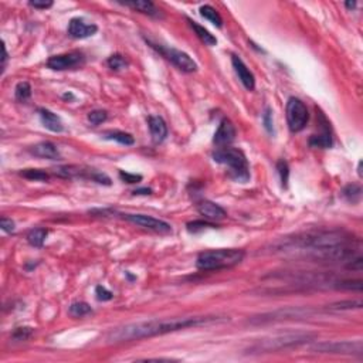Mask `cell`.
I'll use <instances>...</instances> for the list:
<instances>
[{
    "instance_id": "cell-1",
    "label": "cell",
    "mask_w": 363,
    "mask_h": 363,
    "mask_svg": "<svg viewBox=\"0 0 363 363\" xmlns=\"http://www.w3.org/2000/svg\"><path fill=\"white\" fill-rule=\"evenodd\" d=\"M219 316H187V318H169V319H151L142 321V322H134L128 325L119 326L108 333L106 340L111 344H119V342H132L139 339L152 338L158 335L176 332L180 329L191 328V326L209 325L215 322H223Z\"/></svg>"
},
{
    "instance_id": "cell-2",
    "label": "cell",
    "mask_w": 363,
    "mask_h": 363,
    "mask_svg": "<svg viewBox=\"0 0 363 363\" xmlns=\"http://www.w3.org/2000/svg\"><path fill=\"white\" fill-rule=\"evenodd\" d=\"M356 239L346 233L344 230H318L308 233L296 234L294 237H285L284 240L275 243L272 248L274 251H309V255L316 251H322L326 248L342 246L352 243Z\"/></svg>"
},
{
    "instance_id": "cell-3",
    "label": "cell",
    "mask_w": 363,
    "mask_h": 363,
    "mask_svg": "<svg viewBox=\"0 0 363 363\" xmlns=\"http://www.w3.org/2000/svg\"><path fill=\"white\" fill-rule=\"evenodd\" d=\"M246 252L239 248H219L210 250L199 254L196 260V267L203 271H219L231 268L240 264L244 260Z\"/></svg>"
},
{
    "instance_id": "cell-4",
    "label": "cell",
    "mask_w": 363,
    "mask_h": 363,
    "mask_svg": "<svg viewBox=\"0 0 363 363\" xmlns=\"http://www.w3.org/2000/svg\"><path fill=\"white\" fill-rule=\"evenodd\" d=\"M315 338L314 333L309 332H285L272 335L268 338L260 339L259 342L252 345L248 349L250 353H268V352L281 351L292 346H300L302 344H307Z\"/></svg>"
},
{
    "instance_id": "cell-5",
    "label": "cell",
    "mask_w": 363,
    "mask_h": 363,
    "mask_svg": "<svg viewBox=\"0 0 363 363\" xmlns=\"http://www.w3.org/2000/svg\"><path fill=\"white\" fill-rule=\"evenodd\" d=\"M213 160L217 163L226 165L230 169V178L236 182L246 183L250 179V167L246 155L243 151L236 148H219L213 154Z\"/></svg>"
},
{
    "instance_id": "cell-6",
    "label": "cell",
    "mask_w": 363,
    "mask_h": 363,
    "mask_svg": "<svg viewBox=\"0 0 363 363\" xmlns=\"http://www.w3.org/2000/svg\"><path fill=\"white\" fill-rule=\"evenodd\" d=\"M312 351L316 353H331V355H351L362 356V340H336V342H322L312 346Z\"/></svg>"
},
{
    "instance_id": "cell-7",
    "label": "cell",
    "mask_w": 363,
    "mask_h": 363,
    "mask_svg": "<svg viewBox=\"0 0 363 363\" xmlns=\"http://www.w3.org/2000/svg\"><path fill=\"white\" fill-rule=\"evenodd\" d=\"M287 122L291 132H301L307 126L309 121V112L307 110V105L302 102L300 98L291 97L287 101Z\"/></svg>"
},
{
    "instance_id": "cell-8",
    "label": "cell",
    "mask_w": 363,
    "mask_h": 363,
    "mask_svg": "<svg viewBox=\"0 0 363 363\" xmlns=\"http://www.w3.org/2000/svg\"><path fill=\"white\" fill-rule=\"evenodd\" d=\"M149 44H151L158 53H160L165 58H167L169 61L172 62L173 66H176L180 71H183V73H195V71H197L196 61H195L187 53H185V51H180V50L176 49H165V47L154 43Z\"/></svg>"
},
{
    "instance_id": "cell-9",
    "label": "cell",
    "mask_w": 363,
    "mask_h": 363,
    "mask_svg": "<svg viewBox=\"0 0 363 363\" xmlns=\"http://www.w3.org/2000/svg\"><path fill=\"white\" fill-rule=\"evenodd\" d=\"M86 57L80 51H71L66 54L50 57L47 60V67L54 71H66V70H74L81 66H84Z\"/></svg>"
},
{
    "instance_id": "cell-10",
    "label": "cell",
    "mask_w": 363,
    "mask_h": 363,
    "mask_svg": "<svg viewBox=\"0 0 363 363\" xmlns=\"http://www.w3.org/2000/svg\"><path fill=\"white\" fill-rule=\"evenodd\" d=\"M122 217L126 220V222L132 223V224H136L142 228H146V230H151V231H155V233H160V234H169L172 233V226L169 223L163 222V220H159V219H155L152 216H146V215H131V213H126V215H122Z\"/></svg>"
},
{
    "instance_id": "cell-11",
    "label": "cell",
    "mask_w": 363,
    "mask_h": 363,
    "mask_svg": "<svg viewBox=\"0 0 363 363\" xmlns=\"http://www.w3.org/2000/svg\"><path fill=\"white\" fill-rule=\"evenodd\" d=\"M316 118H318V123L319 126L322 128V132L318 134V135H312L309 138V146L311 148H319V149H328L332 146V135H331V123L328 122L326 117L319 112L316 114Z\"/></svg>"
},
{
    "instance_id": "cell-12",
    "label": "cell",
    "mask_w": 363,
    "mask_h": 363,
    "mask_svg": "<svg viewBox=\"0 0 363 363\" xmlns=\"http://www.w3.org/2000/svg\"><path fill=\"white\" fill-rule=\"evenodd\" d=\"M234 139H236V128H234L233 122L230 119H223L216 131L215 138H213L215 145L219 148H226Z\"/></svg>"
},
{
    "instance_id": "cell-13",
    "label": "cell",
    "mask_w": 363,
    "mask_h": 363,
    "mask_svg": "<svg viewBox=\"0 0 363 363\" xmlns=\"http://www.w3.org/2000/svg\"><path fill=\"white\" fill-rule=\"evenodd\" d=\"M67 31L73 38H87L94 36L98 31V27H97V25H93V23L88 25L82 19L75 17V19L70 20Z\"/></svg>"
},
{
    "instance_id": "cell-14",
    "label": "cell",
    "mask_w": 363,
    "mask_h": 363,
    "mask_svg": "<svg viewBox=\"0 0 363 363\" xmlns=\"http://www.w3.org/2000/svg\"><path fill=\"white\" fill-rule=\"evenodd\" d=\"M231 64H233L234 71L239 77V80L241 81V84L246 87V90L252 91L255 88V78H254L251 71L248 70V67L244 64V61L239 56H231Z\"/></svg>"
},
{
    "instance_id": "cell-15",
    "label": "cell",
    "mask_w": 363,
    "mask_h": 363,
    "mask_svg": "<svg viewBox=\"0 0 363 363\" xmlns=\"http://www.w3.org/2000/svg\"><path fill=\"white\" fill-rule=\"evenodd\" d=\"M197 211H199V215L203 216L206 220H210V222H219L227 216L226 210L210 200H203L197 204Z\"/></svg>"
},
{
    "instance_id": "cell-16",
    "label": "cell",
    "mask_w": 363,
    "mask_h": 363,
    "mask_svg": "<svg viewBox=\"0 0 363 363\" xmlns=\"http://www.w3.org/2000/svg\"><path fill=\"white\" fill-rule=\"evenodd\" d=\"M38 115H40L41 123L49 131L57 132V134H60V132L64 131V125H62L61 119H60V117L57 114L51 112L47 108H38Z\"/></svg>"
},
{
    "instance_id": "cell-17",
    "label": "cell",
    "mask_w": 363,
    "mask_h": 363,
    "mask_svg": "<svg viewBox=\"0 0 363 363\" xmlns=\"http://www.w3.org/2000/svg\"><path fill=\"white\" fill-rule=\"evenodd\" d=\"M148 125H149V131H151V135H152V139H154L155 143H160L166 139L167 136V125L166 122L163 121V118L160 117H152L148 118Z\"/></svg>"
},
{
    "instance_id": "cell-18",
    "label": "cell",
    "mask_w": 363,
    "mask_h": 363,
    "mask_svg": "<svg viewBox=\"0 0 363 363\" xmlns=\"http://www.w3.org/2000/svg\"><path fill=\"white\" fill-rule=\"evenodd\" d=\"M30 152L34 156H38V158H46V159H51V160H57L60 159V152L54 143L51 142H40L37 145H34L33 148L30 149Z\"/></svg>"
},
{
    "instance_id": "cell-19",
    "label": "cell",
    "mask_w": 363,
    "mask_h": 363,
    "mask_svg": "<svg viewBox=\"0 0 363 363\" xmlns=\"http://www.w3.org/2000/svg\"><path fill=\"white\" fill-rule=\"evenodd\" d=\"M122 5L126 7H131V9H134V10L143 13V14L152 16V17L160 16L158 7L155 6L151 0H131V2H123Z\"/></svg>"
},
{
    "instance_id": "cell-20",
    "label": "cell",
    "mask_w": 363,
    "mask_h": 363,
    "mask_svg": "<svg viewBox=\"0 0 363 363\" xmlns=\"http://www.w3.org/2000/svg\"><path fill=\"white\" fill-rule=\"evenodd\" d=\"M187 22H189L191 29L195 30L197 37L200 38L206 46H216V44H217V38H216L207 29H204L203 26H200L197 22H193V20L190 19H187Z\"/></svg>"
},
{
    "instance_id": "cell-21",
    "label": "cell",
    "mask_w": 363,
    "mask_h": 363,
    "mask_svg": "<svg viewBox=\"0 0 363 363\" xmlns=\"http://www.w3.org/2000/svg\"><path fill=\"white\" fill-rule=\"evenodd\" d=\"M105 139L108 141H115L121 145H125V146H131L135 143V139L134 136L128 134V132H122V131H106L104 134Z\"/></svg>"
},
{
    "instance_id": "cell-22",
    "label": "cell",
    "mask_w": 363,
    "mask_h": 363,
    "mask_svg": "<svg viewBox=\"0 0 363 363\" xmlns=\"http://www.w3.org/2000/svg\"><path fill=\"white\" fill-rule=\"evenodd\" d=\"M199 12L202 14V17H204L206 20H209L211 25H215L216 27H223V19L220 16V13L216 10L215 7L210 6V5H204L199 9Z\"/></svg>"
},
{
    "instance_id": "cell-23",
    "label": "cell",
    "mask_w": 363,
    "mask_h": 363,
    "mask_svg": "<svg viewBox=\"0 0 363 363\" xmlns=\"http://www.w3.org/2000/svg\"><path fill=\"white\" fill-rule=\"evenodd\" d=\"M47 234H49V231L43 227L33 228L27 234V241L33 247H43L44 241L47 239Z\"/></svg>"
},
{
    "instance_id": "cell-24",
    "label": "cell",
    "mask_w": 363,
    "mask_h": 363,
    "mask_svg": "<svg viewBox=\"0 0 363 363\" xmlns=\"http://www.w3.org/2000/svg\"><path fill=\"white\" fill-rule=\"evenodd\" d=\"M342 196H344L345 200H348L349 203H357V202L360 200V196H362V187L359 185L345 186L344 190H342Z\"/></svg>"
},
{
    "instance_id": "cell-25",
    "label": "cell",
    "mask_w": 363,
    "mask_h": 363,
    "mask_svg": "<svg viewBox=\"0 0 363 363\" xmlns=\"http://www.w3.org/2000/svg\"><path fill=\"white\" fill-rule=\"evenodd\" d=\"M20 176L29 180H36V182H47L50 179V175L43 169H23L20 172Z\"/></svg>"
},
{
    "instance_id": "cell-26",
    "label": "cell",
    "mask_w": 363,
    "mask_h": 363,
    "mask_svg": "<svg viewBox=\"0 0 363 363\" xmlns=\"http://www.w3.org/2000/svg\"><path fill=\"white\" fill-rule=\"evenodd\" d=\"M14 97L19 102H26L29 101L31 97V86L27 81H22L19 82L16 88H14Z\"/></svg>"
},
{
    "instance_id": "cell-27",
    "label": "cell",
    "mask_w": 363,
    "mask_h": 363,
    "mask_svg": "<svg viewBox=\"0 0 363 363\" xmlns=\"http://www.w3.org/2000/svg\"><path fill=\"white\" fill-rule=\"evenodd\" d=\"M90 314H93V308L90 307L87 302H74L70 307V315L74 316V318H82V316H87Z\"/></svg>"
},
{
    "instance_id": "cell-28",
    "label": "cell",
    "mask_w": 363,
    "mask_h": 363,
    "mask_svg": "<svg viewBox=\"0 0 363 363\" xmlns=\"http://www.w3.org/2000/svg\"><path fill=\"white\" fill-rule=\"evenodd\" d=\"M363 304L360 300H348V301H339L335 302V304H331L329 305V309H333V311H340V309H353V308H362Z\"/></svg>"
},
{
    "instance_id": "cell-29",
    "label": "cell",
    "mask_w": 363,
    "mask_h": 363,
    "mask_svg": "<svg viewBox=\"0 0 363 363\" xmlns=\"http://www.w3.org/2000/svg\"><path fill=\"white\" fill-rule=\"evenodd\" d=\"M335 287L338 289H349V291H362L363 281L362 280H344L335 283Z\"/></svg>"
},
{
    "instance_id": "cell-30",
    "label": "cell",
    "mask_w": 363,
    "mask_h": 363,
    "mask_svg": "<svg viewBox=\"0 0 363 363\" xmlns=\"http://www.w3.org/2000/svg\"><path fill=\"white\" fill-rule=\"evenodd\" d=\"M106 64H108V67L114 70V71H119V70H123V68L128 67V62H126V60H125L121 54H112V56L108 58Z\"/></svg>"
},
{
    "instance_id": "cell-31",
    "label": "cell",
    "mask_w": 363,
    "mask_h": 363,
    "mask_svg": "<svg viewBox=\"0 0 363 363\" xmlns=\"http://www.w3.org/2000/svg\"><path fill=\"white\" fill-rule=\"evenodd\" d=\"M277 170L280 173V178H281V183H283V187H287L288 186V180H289V166L287 163V160L280 159L277 162Z\"/></svg>"
},
{
    "instance_id": "cell-32",
    "label": "cell",
    "mask_w": 363,
    "mask_h": 363,
    "mask_svg": "<svg viewBox=\"0 0 363 363\" xmlns=\"http://www.w3.org/2000/svg\"><path fill=\"white\" fill-rule=\"evenodd\" d=\"M216 226L213 223L204 222V220H195V222L187 223V231L189 233H199L203 231L206 228H215Z\"/></svg>"
},
{
    "instance_id": "cell-33",
    "label": "cell",
    "mask_w": 363,
    "mask_h": 363,
    "mask_svg": "<svg viewBox=\"0 0 363 363\" xmlns=\"http://www.w3.org/2000/svg\"><path fill=\"white\" fill-rule=\"evenodd\" d=\"M108 118V114L104 110H95L88 114V121L93 123V125H99L102 123Z\"/></svg>"
},
{
    "instance_id": "cell-34",
    "label": "cell",
    "mask_w": 363,
    "mask_h": 363,
    "mask_svg": "<svg viewBox=\"0 0 363 363\" xmlns=\"http://www.w3.org/2000/svg\"><path fill=\"white\" fill-rule=\"evenodd\" d=\"M31 333H33V329L29 328V326H23V328H17L14 332H13V339L14 340H27L30 338Z\"/></svg>"
},
{
    "instance_id": "cell-35",
    "label": "cell",
    "mask_w": 363,
    "mask_h": 363,
    "mask_svg": "<svg viewBox=\"0 0 363 363\" xmlns=\"http://www.w3.org/2000/svg\"><path fill=\"white\" fill-rule=\"evenodd\" d=\"M95 295H97V300L98 301H110L114 298V294H112L110 289H106L102 285H98L95 288Z\"/></svg>"
},
{
    "instance_id": "cell-36",
    "label": "cell",
    "mask_w": 363,
    "mask_h": 363,
    "mask_svg": "<svg viewBox=\"0 0 363 363\" xmlns=\"http://www.w3.org/2000/svg\"><path fill=\"white\" fill-rule=\"evenodd\" d=\"M263 122H264L265 130L268 131L270 134H274V122H272V111H271V108H265L264 114H263Z\"/></svg>"
},
{
    "instance_id": "cell-37",
    "label": "cell",
    "mask_w": 363,
    "mask_h": 363,
    "mask_svg": "<svg viewBox=\"0 0 363 363\" xmlns=\"http://www.w3.org/2000/svg\"><path fill=\"white\" fill-rule=\"evenodd\" d=\"M119 178L122 179L123 182L130 183V185H134V183H139V182L142 180L141 175H135V173L123 172V170H121V172H119Z\"/></svg>"
},
{
    "instance_id": "cell-38",
    "label": "cell",
    "mask_w": 363,
    "mask_h": 363,
    "mask_svg": "<svg viewBox=\"0 0 363 363\" xmlns=\"http://www.w3.org/2000/svg\"><path fill=\"white\" fill-rule=\"evenodd\" d=\"M29 5L34 9H40V10H46L53 6V2L51 0H31L29 2Z\"/></svg>"
},
{
    "instance_id": "cell-39",
    "label": "cell",
    "mask_w": 363,
    "mask_h": 363,
    "mask_svg": "<svg viewBox=\"0 0 363 363\" xmlns=\"http://www.w3.org/2000/svg\"><path fill=\"white\" fill-rule=\"evenodd\" d=\"M93 180L94 182H97V183H99V185H105V186L111 185V179H110V176H106V175L102 172H97V170H95V173H94Z\"/></svg>"
},
{
    "instance_id": "cell-40",
    "label": "cell",
    "mask_w": 363,
    "mask_h": 363,
    "mask_svg": "<svg viewBox=\"0 0 363 363\" xmlns=\"http://www.w3.org/2000/svg\"><path fill=\"white\" fill-rule=\"evenodd\" d=\"M0 227H2L3 231H6V233H13L16 226H14V222H13L12 219L2 217V219H0Z\"/></svg>"
},
{
    "instance_id": "cell-41",
    "label": "cell",
    "mask_w": 363,
    "mask_h": 363,
    "mask_svg": "<svg viewBox=\"0 0 363 363\" xmlns=\"http://www.w3.org/2000/svg\"><path fill=\"white\" fill-rule=\"evenodd\" d=\"M3 57H2V74L5 73V70H6V62H7V50H6V46L3 44Z\"/></svg>"
},
{
    "instance_id": "cell-42",
    "label": "cell",
    "mask_w": 363,
    "mask_h": 363,
    "mask_svg": "<svg viewBox=\"0 0 363 363\" xmlns=\"http://www.w3.org/2000/svg\"><path fill=\"white\" fill-rule=\"evenodd\" d=\"M151 193H152V189H149V187H142V189L134 190V195H151Z\"/></svg>"
},
{
    "instance_id": "cell-43",
    "label": "cell",
    "mask_w": 363,
    "mask_h": 363,
    "mask_svg": "<svg viewBox=\"0 0 363 363\" xmlns=\"http://www.w3.org/2000/svg\"><path fill=\"white\" fill-rule=\"evenodd\" d=\"M345 6H346V9L352 10V9H355V7H356V2H346V3H345Z\"/></svg>"
}]
</instances>
